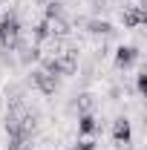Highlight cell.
<instances>
[{"label":"cell","instance_id":"1","mask_svg":"<svg viewBox=\"0 0 147 150\" xmlns=\"http://www.w3.org/2000/svg\"><path fill=\"white\" fill-rule=\"evenodd\" d=\"M18 43H20V20L15 12H9L0 18V46H3V52H12Z\"/></svg>","mask_w":147,"mask_h":150},{"label":"cell","instance_id":"2","mask_svg":"<svg viewBox=\"0 0 147 150\" xmlns=\"http://www.w3.org/2000/svg\"><path fill=\"white\" fill-rule=\"evenodd\" d=\"M29 81H32L43 95H55V90H58V78H55V75H46L43 69H32Z\"/></svg>","mask_w":147,"mask_h":150},{"label":"cell","instance_id":"3","mask_svg":"<svg viewBox=\"0 0 147 150\" xmlns=\"http://www.w3.org/2000/svg\"><path fill=\"white\" fill-rule=\"evenodd\" d=\"M121 20H124L127 29H136V26L147 23V9H141V6H127V9L121 12Z\"/></svg>","mask_w":147,"mask_h":150},{"label":"cell","instance_id":"4","mask_svg":"<svg viewBox=\"0 0 147 150\" xmlns=\"http://www.w3.org/2000/svg\"><path fill=\"white\" fill-rule=\"evenodd\" d=\"M112 139H115V144H130V139H133V127H130V121L121 115V118H115V124H112Z\"/></svg>","mask_w":147,"mask_h":150},{"label":"cell","instance_id":"5","mask_svg":"<svg viewBox=\"0 0 147 150\" xmlns=\"http://www.w3.org/2000/svg\"><path fill=\"white\" fill-rule=\"evenodd\" d=\"M139 61V49L136 46H118V52H115V67L118 69H127Z\"/></svg>","mask_w":147,"mask_h":150},{"label":"cell","instance_id":"6","mask_svg":"<svg viewBox=\"0 0 147 150\" xmlns=\"http://www.w3.org/2000/svg\"><path fill=\"white\" fill-rule=\"evenodd\" d=\"M101 130V121L92 115V112H81V118H78V133H98Z\"/></svg>","mask_w":147,"mask_h":150},{"label":"cell","instance_id":"7","mask_svg":"<svg viewBox=\"0 0 147 150\" xmlns=\"http://www.w3.org/2000/svg\"><path fill=\"white\" fill-rule=\"evenodd\" d=\"M15 49H20V55H18V58H20V64H35V61H40V55H43L37 43H32V46H23V43H18Z\"/></svg>","mask_w":147,"mask_h":150},{"label":"cell","instance_id":"8","mask_svg":"<svg viewBox=\"0 0 147 150\" xmlns=\"http://www.w3.org/2000/svg\"><path fill=\"white\" fill-rule=\"evenodd\" d=\"M49 35L52 38H66L69 35V20L64 18V15L61 18H52L49 20Z\"/></svg>","mask_w":147,"mask_h":150},{"label":"cell","instance_id":"9","mask_svg":"<svg viewBox=\"0 0 147 150\" xmlns=\"http://www.w3.org/2000/svg\"><path fill=\"white\" fill-rule=\"evenodd\" d=\"M84 26H87V29H90L92 35H112V32H115V29H112V23H107V20H98V18H92V20H87V23H84Z\"/></svg>","mask_w":147,"mask_h":150},{"label":"cell","instance_id":"10","mask_svg":"<svg viewBox=\"0 0 147 150\" xmlns=\"http://www.w3.org/2000/svg\"><path fill=\"white\" fill-rule=\"evenodd\" d=\"M32 38H35V43H43V40H49V20L43 18V20H37L35 23V29H32Z\"/></svg>","mask_w":147,"mask_h":150},{"label":"cell","instance_id":"11","mask_svg":"<svg viewBox=\"0 0 147 150\" xmlns=\"http://www.w3.org/2000/svg\"><path fill=\"white\" fill-rule=\"evenodd\" d=\"M75 104H78V112H90L92 107H95V95H92V93H81Z\"/></svg>","mask_w":147,"mask_h":150},{"label":"cell","instance_id":"12","mask_svg":"<svg viewBox=\"0 0 147 150\" xmlns=\"http://www.w3.org/2000/svg\"><path fill=\"white\" fill-rule=\"evenodd\" d=\"M61 15H64V6H61L58 0H49V3H46V12H43V18L52 20V18H61Z\"/></svg>","mask_w":147,"mask_h":150},{"label":"cell","instance_id":"13","mask_svg":"<svg viewBox=\"0 0 147 150\" xmlns=\"http://www.w3.org/2000/svg\"><path fill=\"white\" fill-rule=\"evenodd\" d=\"M136 90H139L141 95L147 93V69H141V72L136 75Z\"/></svg>","mask_w":147,"mask_h":150},{"label":"cell","instance_id":"14","mask_svg":"<svg viewBox=\"0 0 147 150\" xmlns=\"http://www.w3.org/2000/svg\"><path fill=\"white\" fill-rule=\"evenodd\" d=\"M75 150H95V142H92V139H84V142H78Z\"/></svg>","mask_w":147,"mask_h":150},{"label":"cell","instance_id":"15","mask_svg":"<svg viewBox=\"0 0 147 150\" xmlns=\"http://www.w3.org/2000/svg\"><path fill=\"white\" fill-rule=\"evenodd\" d=\"M72 150H75V147H72Z\"/></svg>","mask_w":147,"mask_h":150}]
</instances>
